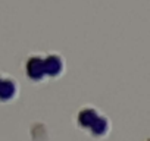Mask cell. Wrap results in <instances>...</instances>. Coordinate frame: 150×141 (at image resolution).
<instances>
[{"instance_id": "obj_3", "label": "cell", "mask_w": 150, "mask_h": 141, "mask_svg": "<svg viewBox=\"0 0 150 141\" xmlns=\"http://www.w3.org/2000/svg\"><path fill=\"white\" fill-rule=\"evenodd\" d=\"M21 91L19 82L9 74L0 70V104H8L18 99Z\"/></svg>"}, {"instance_id": "obj_4", "label": "cell", "mask_w": 150, "mask_h": 141, "mask_svg": "<svg viewBox=\"0 0 150 141\" xmlns=\"http://www.w3.org/2000/svg\"><path fill=\"white\" fill-rule=\"evenodd\" d=\"M44 66H46L47 80H57L65 74L66 62L62 54L50 51V53H44Z\"/></svg>"}, {"instance_id": "obj_1", "label": "cell", "mask_w": 150, "mask_h": 141, "mask_svg": "<svg viewBox=\"0 0 150 141\" xmlns=\"http://www.w3.org/2000/svg\"><path fill=\"white\" fill-rule=\"evenodd\" d=\"M77 128L94 141L105 140L112 129L109 116L94 104H84L74 118Z\"/></svg>"}, {"instance_id": "obj_2", "label": "cell", "mask_w": 150, "mask_h": 141, "mask_svg": "<svg viewBox=\"0 0 150 141\" xmlns=\"http://www.w3.org/2000/svg\"><path fill=\"white\" fill-rule=\"evenodd\" d=\"M25 77L33 84H41L49 81L44 66V53H33L25 60Z\"/></svg>"}]
</instances>
